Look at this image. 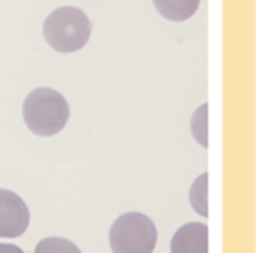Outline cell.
<instances>
[{
    "instance_id": "cell-3",
    "label": "cell",
    "mask_w": 256,
    "mask_h": 253,
    "mask_svg": "<svg viewBox=\"0 0 256 253\" xmlns=\"http://www.w3.org/2000/svg\"><path fill=\"white\" fill-rule=\"evenodd\" d=\"M108 240L113 253H153L158 230L147 214L129 212L114 220Z\"/></svg>"
},
{
    "instance_id": "cell-4",
    "label": "cell",
    "mask_w": 256,
    "mask_h": 253,
    "mask_svg": "<svg viewBox=\"0 0 256 253\" xmlns=\"http://www.w3.org/2000/svg\"><path fill=\"white\" fill-rule=\"evenodd\" d=\"M31 213L24 200L8 189H0V238H16L23 236Z\"/></svg>"
},
{
    "instance_id": "cell-10",
    "label": "cell",
    "mask_w": 256,
    "mask_h": 253,
    "mask_svg": "<svg viewBox=\"0 0 256 253\" xmlns=\"http://www.w3.org/2000/svg\"><path fill=\"white\" fill-rule=\"evenodd\" d=\"M0 253H24V252L13 244H0Z\"/></svg>"
},
{
    "instance_id": "cell-9",
    "label": "cell",
    "mask_w": 256,
    "mask_h": 253,
    "mask_svg": "<svg viewBox=\"0 0 256 253\" xmlns=\"http://www.w3.org/2000/svg\"><path fill=\"white\" fill-rule=\"evenodd\" d=\"M34 253H82L76 244L64 237H46L36 245Z\"/></svg>"
},
{
    "instance_id": "cell-5",
    "label": "cell",
    "mask_w": 256,
    "mask_h": 253,
    "mask_svg": "<svg viewBox=\"0 0 256 253\" xmlns=\"http://www.w3.org/2000/svg\"><path fill=\"white\" fill-rule=\"evenodd\" d=\"M171 253H210V230L206 224L187 222L172 236Z\"/></svg>"
},
{
    "instance_id": "cell-8",
    "label": "cell",
    "mask_w": 256,
    "mask_h": 253,
    "mask_svg": "<svg viewBox=\"0 0 256 253\" xmlns=\"http://www.w3.org/2000/svg\"><path fill=\"white\" fill-rule=\"evenodd\" d=\"M190 131L202 147L208 148V105H202L190 120Z\"/></svg>"
},
{
    "instance_id": "cell-7",
    "label": "cell",
    "mask_w": 256,
    "mask_h": 253,
    "mask_svg": "<svg viewBox=\"0 0 256 253\" xmlns=\"http://www.w3.org/2000/svg\"><path fill=\"white\" fill-rule=\"evenodd\" d=\"M208 172H203L202 176H198L194 184L190 186L188 190V202L190 206L194 208L195 213H198L203 218H208L210 214V206H208Z\"/></svg>"
},
{
    "instance_id": "cell-6",
    "label": "cell",
    "mask_w": 256,
    "mask_h": 253,
    "mask_svg": "<svg viewBox=\"0 0 256 253\" xmlns=\"http://www.w3.org/2000/svg\"><path fill=\"white\" fill-rule=\"evenodd\" d=\"M156 12L170 21H186L198 10L200 0H153Z\"/></svg>"
},
{
    "instance_id": "cell-1",
    "label": "cell",
    "mask_w": 256,
    "mask_h": 253,
    "mask_svg": "<svg viewBox=\"0 0 256 253\" xmlns=\"http://www.w3.org/2000/svg\"><path fill=\"white\" fill-rule=\"evenodd\" d=\"M23 120L32 134L52 137L62 132L70 120V104L58 90L38 88L23 102Z\"/></svg>"
},
{
    "instance_id": "cell-2",
    "label": "cell",
    "mask_w": 256,
    "mask_h": 253,
    "mask_svg": "<svg viewBox=\"0 0 256 253\" xmlns=\"http://www.w3.org/2000/svg\"><path fill=\"white\" fill-rule=\"evenodd\" d=\"M44 39L60 54H72L81 50L90 39L92 23L78 6H60L44 21Z\"/></svg>"
}]
</instances>
